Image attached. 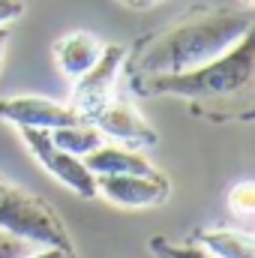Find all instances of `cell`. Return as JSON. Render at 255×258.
I'll list each match as a JSON object with an SVG mask.
<instances>
[{
	"instance_id": "cell-1",
	"label": "cell",
	"mask_w": 255,
	"mask_h": 258,
	"mask_svg": "<svg viewBox=\"0 0 255 258\" xmlns=\"http://www.w3.org/2000/svg\"><path fill=\"white\" fill-rule=\"evenodd\" d=\"M252 30V9H210L192 12L174 27L159 33L138 57L135 75L186 72L228 51L240 36Z\"/></svg>"
},
{
	"instance_id": "cell-2",
	"label": "cell",
	"mask_w": 255,
	"mask_h": 258,
	"mask_svg": "<svg viewBox=\"0 0 255 258\" xmlns=\"http://www.w3.org/2000/svg\"><path fill=\"white\" fill-rule=\"evenodd\" d=\"M255 75V36L252 30L240 36L228 51L207 63L168 72V75H135L132 87L141 96H177L192 102H219L234 96H249Z\"/></svg>"
},
{
	"instance_id": "cell-3",
	"label": "cell",
	"mask_w": 255,
	"mask_h": 258,
	"mask_svg": "<svg viewBox=\"0 0 255 258\" xmlns=\"http://www.w3.org/2000/svg\"><path fill=\"white\" fill-rule=\"evenodd\" d=\"M0 228L36 246H57L75 252L57 210L42 195L30 192L6 177H0Z\"/></svg>"
},
{
	"instance_id": "cell-4",
	"label": "cell",
	"mask_w": 255,
	"mask_h": 258,
	"mask_svg": "<svg viewBox=\"0 0 255 258\" xmlns=\"http://www.w3.org/2000/svg\"><path fill=\"white\" fill-rule=\"evenodd\" d=\"M21 141H24V147L30 150V156H33L54 180H60L63 186H69L72 192L81 195V198H93V195H96V177L87 171L84 159H78V156L60 150V147L51 141V132H48V129L21 126Z\"/></svg>"
},
{
	"instance_id": "cell-5",
	"label": "cell",
	"mask_w": 255,
	"mask_h": 258,
	"mask_svg": "<svg viewBox=\"0 0 255 258\" xmlns=\"http://www.w3.org/2000/svg\"><path fill=\"white\" fill-rule=\"evenodd\" d=\"M123 60H126L123 45H102V51L93 60V66L78 75L69 108L81 120H93L111 102V90H114V81H117V72H120Z\"/></svg>"
},
{
	"instance_id": "cell-6",
	"label": "cell",
	"mask_w": 255,
	"mask_h": 258,
	"mask_svg": "<svg viewBox=\"0 0 255 258\" xmlns=\"http://www.w3.org/2000/svg\"><path fill=\"white\" fill-rule=\"evenodd\" d=\"M171 192L168 180L159 171L150 174H102L96 177V195L120 207H156Z\"/></svg>"
},
{
	"instance_id": "cell-7",
	"label": "cell",
	"mask_w": 255,
	"mask_h": 258,
	"mask_svg": "<svg viewBox=\"0 0 255 258\" xmlns=\"http://www.w3.org/2000/svg\"><path fill=\"white\" fill-rule=\"evenodd\" d=\"M0 120L12 126H33V129H57L78 123L81 117L60 102H51L45 96H3L0 99Z\"/></svg>"
},
{
	"instance_id": "cell-8",
	"label": "cell",
	"mask_w": 255,
	"mask_h": 258,
	"mask_svg": "<svg viewBox=\"0 0 255 258\" xmlns=\"http://www.w3.org/2000/svg\"><path fill=\"white\" fill-rule=\"evenodd\" d=\"M93 126L102 132V138H111V141H120L126 147H153L156 144V129L150 126L129 102H108L93 120Z\"/></svg>"
},
{
	"instance_id": "cell-9",
	"label": "cell",
	"mask_w": 255,
	"mask_h": 258,
	"mask_svg": "<svg viewBox=\"0 0 255 258\" xmlns=\"http://www.w3.org/2000/svg\"><path fill=\"white\" fill-rule=\"evenodd\" d=\"M84 165L93 177L102 174H150L153 165L135 150V147H117V144H99L84 156Z\"/></svg>"
},
{
	"instance_id": "cell-10",
	"label": "cell",
	"mask_w": 255,
	"mask_h": 258,
	"mask_svg": "<svg viewBox=\"0 0 255 258\" xmlns=\"http://www.w3.org/2000/svg\"><path fill=\"white\" fill-rule=\"evenodd\" d=\"M99 51H102V42L93 33L75 30V33H69V36L54 42V63H57V69L63 75L78 78L84 69L93 66V60L99 57Z\"/></svg>"
},
{
	"instance_id": "cell-11",
	"label": "cell",
	"mask_w": 255,
	"mask_h": 258,
	"mask_svg": "<svg viewBox=\"0 0 255 258\" xmlns=\"http://www.w3.org/2000/svg\"><path fill=\"white\" fill-rule=\"evenodd\" d=\"M192 243L216 258H255L252 234L237 228H198L192 234Z\"/></svg>"
},
{
	"instance_id": "cell-12",
	"label": "cell",
	"mask_w": 255,
	"mask_h": 258,
	"mask_svg": "<svg viewBox=\"0 0 255 258\" xmlns=\"http://www.w3.org/2000/svg\"><path fill=\"white\" fill-rule=\"evenodd\" d=\"M51 132V141L66 150V153H72V156H78V159H84L90 150H96L105 138H102V132L93 126L90 120H78V123H69V126H57V129H48Z\"/></svg>"
},
{
	"instance_id": "cell-13",
	"label": "cell",
	"mask_w": 255,
	"mask_h": 258,
	"mask_svg": "<svg viewBox=\"0 0 255 258\" xmlns=\"http://www.w3.org/2000/svg\"><path fill=\"white\" fill-rule=\"evenodd\" d=\"M150 249L156 258H216L210 255L207 249H201L198 243H171V240H162V237H153L150 240Z\"/></svg>"
},
{
	"instance_id": "cell-14",
	"label": "cell",
	"mask_w": 255,
	"mask_h": 258,
	"mask_svg": "<svg viewBox=\"0 0 255 258\" xmlns=\"http://www.w3.org/2000/svg\"><path fill=\"white\" fill-rule=\"evenodd\" d=\"M36 249H39L36 243H30V240H24V237L9 234V231L0 228V258H24V255H30V252H36Z\"/></svg>"
},
{
	"instance_id": "cell-15",
	"label": "cell",
	"mask_w": 255,
	"mask_h": 258,
	"mask_svg": "<svg viewBox=\"0 0 255 258\" xmlns=\"http://www.w3.org/2000/svg\"><path fill=\"white\" fill-rule=\"evenodd\" d=\"M228 204H231V210H237V213H252L255 207V192H252V183H240V186H234L231 195H228Z\"/></svg>"
},
{
	"instance_id": "cell-16",
	"label": "cell",
	"mask_w": 255,
	"mask_h": 258,
	"mask_svg": "<svg viewBox=\"0 0 255 258\" xmlns=\"http://www.w3.org/2000/svg\"><path fill=\"white\" fill-rule=\"evenodd\" d=\"M21 12H24L21 0H0V27L15 21V18H21Z\"/></svg>"
},
{
	"instance_id": "cell-17",
	"label": "cell",
	"mask_w": 255,
	"mask_h": 258,
	"mask_svg": "<svg viewBox=\"0 0 255 258\" xmlns=\"http://www.w3.org/2000/svg\"><path fill=\"white\" fill-rule=\"evenodd\" d=\"M6 42H9V27L3 24V27H0V60H3V51H6Z\"/></svg>"
},
{
	"instance_id": "cell-18",
	"label": "cell",
	"mask_w": 255,
	"mask_h": 258,
	"mask_svg": "<svg viewBox=\"0 0 255 258\" xmlns=\"http://www.w3.org/2000/svg\"><path fill=\"white\" fill-rule=\"evenodd\" d=\"M153 3H159V0H135L132 6H138V9H147V6H153Z\"/></svg>"
},
{
	"instance_id": "cell-19",
	"label": "cell",
	"mask_w": 255,
	"mask_h": 258,
	"mask_svg": "<svg viewBox=\"0 0 255 258\" xmlns=\"http://www.w3.org/2000/svg\"><path fill=\"white\" fill-rule=\"evenodd\" d=\"M123 3H129V6H132V3H135V0H123Z\"/></svg>"
},
{
	"instance_id": "cell-20",
	"label": "cell",
	"mask_w": 255,
	"mask_h": 258,
	"mask_svg": "<svg viewBox=\"0 0 255 258\" xmlns=\"http://www.w3.org/2000/svg\"><path fill=\"white\" fill-rule=\"evenodd\" d=\"M243 3H246V6H249V3H252V0H243Z\"/></svg>"
}]
</instances>
